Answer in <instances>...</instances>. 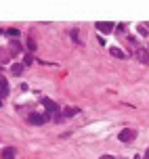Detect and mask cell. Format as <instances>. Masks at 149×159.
<instances>
[{
  "mask_svg": "<svg viewBox=\"0 0 149 159\" xmlns=\"http://www.w3.org/2000/svg\"><path fill=\"white\" fill-rule=\"evenodd\" d=\"M42 107L46 109V115H48V113H53V117L61 113V109H59V105H57L55 101H53V98H48V96H42Z\"/></svg>",
  "mask_w": 149,
  "mask_h": 159,
  "instance_id": "6da1fadb",
  "label": "cell"
},
{
  "mask_svg": "<svg viewBox=\"0 0 149 159\" xmlns=\"http://www.w3.org/2000/svg\"><path fill=\"white\" fill-rule=\"evenodd\" d=\"M46 119H48L46 113H30V115H27V121L34 124V126H42V124H46Z\"/></svg>",
  "mask_w": 149,
  "mask_h": 159,
  "instance_id": "7a4b0ae2",
  "label": "cell"
},
{
  "mask_svg": "<svg viewBox=\"0 0 149 159\" xmlns=\"http://www.w3.org/2000/svg\"><path fill=\"white\" fill-rule=\"evenodd\" d=\"M118 138L122 140V143H132L134 138H137V130H132V128H126V130H122L118 134Z\"/></svg>",
  "mask_w": 149,
  "mask_h": 159,
  "instance_id": "3957f363",
  "label": "cell"
},
{
  "mask_svg": "<svg viewBox=\"0 0 149 159\" xmlns=\"http://www.w3.org/2000/svg\"><path fill=\"white\" fill-rule=\"evenodd\" d=\"M94 27H97L101 34H111V32H113V27H116V23H111V21H97Z\"/></svg>",
  "mask_w": 149,
  "mask_h": 159,
  "instance_id": "277c9868",
  "label": "cell"
},
{
  "mask_svg": "<svg viewBox=\"0 0 149 159\" xmlns=\"http://www.w3.org/2000/svg\"><path fill=\"white\" fill-rule=\"evenodd\" d=\"M4 96H8V82L0 75V101H2Z\"/></svg>",
  "mask_w": 149,
  "mask_h": 159,
  "instance_id": "5b68a950",
  "label": "cell"
},
{
  "mask_svg": "<svg viewBox=\"0 0 149 159\" xmlns=\"http://www.w3.org/2000/svg\"><path fill=\"white\" fill-rule=\"evenodd\" d=\"M109 55L116 57V59H126V52L122 50V48H118V46H111L109 48Z\"/></svg>",
  "mask_w": 149,
  "mask_h": 159,
  "instance_id": "8992f818",
  "label": "cell"
},
{
  "mask_svg": "<svg viewBox=\"0 0 149 159\" xmlns=\"http://www.w3.org/2000/svg\"><path fill=\"white\" fill-rule=\"evenodd\" d=\"M137 59H139L141 63H149V52L147 50H137Z\"/></svg>",
  "mask_w": 149,
  "mask_h": 159,
  "instance_id": "52a82bcc",
  "label": "cell"
},
{
  "mask_svg": "<svg viewBox=\"0 0 149 159\" xmlns=\"http://www.w3.org/2000/svg\"><path fill=\"white\" fill-rule=\"evenodd\" d=\"M2 159H15V149H13V147H7V149L2 151Z\"/></svg>",
  "mask_w": 149,
  "mask_h": 159,
  "instance_id": "ba28073f",
  "label": "cell"
},
{
  "mask_svg": "<svg viewBox=\"0 0 149 159\" xmlns=\"http://www.w3.org/2000/svg\"><path fill=\"white\" fill-rule=\"evenodd\" d=\"M11 61V52L4 50V48H0V63H8Z\"/></svg>",
  "mask_w": 149,
  "mask_h": 159,
  "instance_id": "9c48e42d",
  "label": "cell"
},
{
  "mask_svg": "<svg viewBox=\"0 0 149 159\" xmlns=\"http://www.w3.org/2000/svg\"><path fill=\"white\" fill-rule=\"evenodd\" d=\"M80 109H74V107H67L65 111H63V117H74V115H78Z\"/></svg>",
  "mask_w": 149,
  "mask_h": 159,
  "instance_id": "30bf717a",
  "label": "cell"
},
{
  "mask_svg": "<svg viewBox=\"0 0 149 159\" xmlns=\"http://www.w3.org/2000/svg\"><path fill=\"white\" fill-rule=\"evenodd\" d=\"M23 67H25L23 63H15L13 67H11V73H13V75H19V73L23 71Z\"/></svg>",
  "mask_w": 149,
  "mask_h": 159,
  "instance_id": "8fae6325",
  "label": "cell"
},
{
  "mask_svg": "<svg viewBox=\"0 0 149 159\" xmlns=\"http://www.w3.org/2000/svg\"><path fill=\"white\" fill-rule=\"evenodd\" d=\"M17 52H21V44L17 40H13L11 42V55H17Z\"/></svg>",
  "mask_w": 149,
  "mask_h": 159,
  "instance_id": "7c38bea8",
  "label": "cell"
},
{
  "mask_svg": "<svg viewBox=\"0 0 149 159\" xmlns=\"http://www.w3.org/2000/svg\"><path fill=\"white\" fill-rule=\"evenodd\" d=\"M7 36H11V38H17V36H19V30H17V27H8V30H7Z\"/></svg>",
  "mask_w": 149,
  "mask_h": 159,
  "instance_id": "4fadbf2b",
  "label": "cell"
},
{
  "mask_svg": "<svg viewBox=\"0 0 149 159\" xmlns=\"http://www.w3.org/2000/svg\"><path fill=\"white\" fill-rule=\"evenodd\" d=\"M27 50H30V52L36 50V40H34V38H27Z\"/></svg>",
  "mask_w": 149,
  "mask_h": 159,
  "instance_id": "5bb4252c",
  "label": "cell"
},
{
  "mask_svg": "<svg viewBox=\"0 0 149 159\" xmlns=\"http://www.w3.org/2000/svg\"><path fill=\"white\" fill-rule=\"evenodd\" d=\"M31 63H34V59H31V55H25V57H23V65L27 67V65H31Z\"/></svg>",
  "mask_w": 149,
  "mask_h": 159,
  "instance_id": "9a60e30c",
  "label": "cell"
},
{
  "mask_svg": "<svg viewBox=\"0 0 149 159\" xmlns=\"http://www.w3.org/2000/svg\"><path fill=\"white\" fill-rule=\"evenodd\" d=\"M70 36H71V40H76V42L80 44V38H78V30H71V32H70Z\"/></svg>",
  "mask_w": 149,
  "mask_h": 159,
  "instance_id": "2e32d148",
  "label": "cell"
},
{
  "mask_svg": "<svg viewBox=\"0 0 149 159\" xmlns=\"http://www.w3.org/2000/svg\"><path fill=\"white\" fill-rule=\"evenodd\" d=\"M99 159H116L113 155H103V157H99Z\"/></svg>",
  "mask_w": 149,
  "mask_h": 159,
  "instance_id": "e0dca14e",
  "label": "cell"
},
{
  "mask_svg": "<svg viewBox=\"0 0 149 159\" xmlns=\"http://www.w3.org/2000/svg\"><path fill=\"white\" fill-rule=\"evenodd\" d=\"M145 159H149V151H147V153H145Z\"/></svg>",
  "mask_w": 149,
  "mask_h": 159,
  "instance_id": "ac0fdd59",
  "label": "cell"
},
{
  "mask_svg": "<svg viewBox=\"0 0 149 159\" xmlns=\"http://www.w3.org/2000/svg\"><path fill=\"white\" fill-rule=\"evenodd\" d=\"M2 34H4V32H2V30H0V36H2Z\"/></svg>",
  "mask_w": 149,
  "mask_h": 159,
  "instance_id": "d6986e66",
  "label": "cell"
},
{
  "mask_svg": "<svg viewBox=\"0 0 149 159\" xmlns=\"http://www.w3.org/2000/svg\"><path fill=\"white\" fill-rule=\"evenodd\" d=\"M0 107H2V101H0Z\"/></svg>",
  "mask_w": 149,
  "mask_h": 159,
  "instance_id": "ffe728a7",
  "label": "cell"
}]
</instances>
